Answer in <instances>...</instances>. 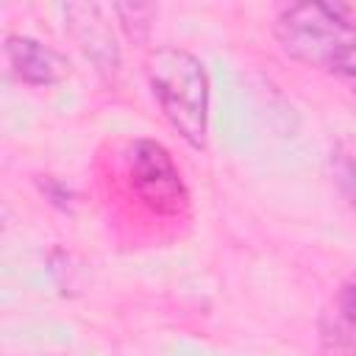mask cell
Segmentation results:
<instances>
[{
  "label": "cell",
  "instance_id": "cell-8",
  "mask_svg": "<svg viewBox=\"0 0 356 356\" xmlns=\"http://www.w3.org/2000/svg\"><path fill=\"white\" fill-rule=\"evenodd\" d=\"M331 175L342 197L356 209V147L339 145L331 153Z\"/></svg>",
  "mask_w": 356,
  "mask_h": 356
},
{
  "label": "cell",
  "instance_id": "cell-6",
  "mask_svg": "<svg viewBox=\"0 0 356 356\" xmlns=\"http://www.w3.org/2000/svg\"><path fill=\"white\" fill-rule=\"evenodd\" d=\"M323 356H356V278L345 281L320 317Z\"/></svg>",
  "mask_w": 356,
  "mask_h": 356
},
{
  "label": "cell",
  "instance_id": "cell-2",
  "mask_svg": "<svg viewBox=\"0 0 356 356\" xmlns=\"http://www.w3.org/2000/svg\"><path fill=\"white\" fill-rule=\"evenodd\" d=\"M147 86L170 128L195 150L209 136V72L203 61L178 44L153 47L145 58Z\"/></svg>",
  "mask_w": 356,
  "mask_h": 356
},
{
  "label": "cell",
  "instance_id": "cell-7",
  "mask_svg": "<svg viewBox=\"0 0 356 356\" xmlns=\"http://www.w3.org/2000/svg\"><path fill=\"white\" fill-rule=\"evenodd\" d=\"M111 14L120 19L122 33L128 36V42L134 44H145L153 28V17H156V6H139V3H117L111 6Z\"/></svg>",
  "mask_w": 356,
  "mask_h": 356
},
{
  "label": "cell",
  "instance_id": "cell-3",
  "mask_svg": "<svg viewBox=\"0 0 356 356\" xmlns=\"http://www.w3.org/2000/svg\"><path fill=\"white\" fill-rule=\"evenodd\" d=\"M128 189L156 217H178L189 206V189L170 150L156 139H136L125 156Z\"/></svg>",
  "mask_w": 356,
  "mask_h": 356
},
{
  "label": "cell",
  "instance_id": "cell-9",
  "mask_svg": "<svg viewBox=\"0 0 356 356\" xmlns=\"http://www.w3.org/2000/svg\"><path fill=\"white\" fill-rule=\"evenodd\" d=\"M36 184H39V189H42V195L53 203V206H58V209H70V203H72V189L64 184V181H58V178H53V175H42V178H36Z\"/></svg>",
  "mask_w": 356,
  "mask_h": 356
},
{
  "label": "cell",
  "instance_id": "cell-1",
  "mask_svg": "<svg viewBox=\"0 0 356 356\" xmlns=\"http://www.w3.org/2000/svg\"><path fill=\"white\" fill-rule=\"evenodd\" d=\"M273 33L292 61L356 89V25L339 11V3H292L278 11Z\"/></svg>",
  "mask_w": 356,
  "mask_h": 356
},
{
  "label": "cell",
  "instance_id": "cell-4",
  "mask_svg": "<svg viewBox=\"0 0 356 356\" xmlns=\"http://www.w3.org/2000/svg\"><path fill=\"white\" fill-rule=\"evenodd\" d=\"M64 17L72 39L97 67V72L114 78L120 70V47L108 22V11L97 3H70L64 6Z\"/></svg>",
  "mask_w": 356,
  "mask_h": 356
},
{
  "label": "cell",
  "instance_id": "cell-5",
  "mask_svg": "<svg viewBox=\"0 0 356 356\" xmlns=\"http://www.w3.org/2000/svg\"><path fill=\"white\" fill-rule=\"evenodd\" d=\"M3 53H6L8 70L28 86H56L70 75L67 56L33 36H25V33L6 36Z\"/></svg>",
  "mask_w": 356,
  "mask_h": 356
}]
</instances>
